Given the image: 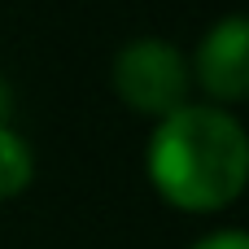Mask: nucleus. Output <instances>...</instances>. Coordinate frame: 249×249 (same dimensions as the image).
Returning <instances> with one entry per match:
<instances>
[{
	"label": "nucleus",
	"instance_id": "f257e3e1",
	"mask_svg": "<svg viewBox=\"0 0 249 249\" xmlns=\"http://www.w3.org/2000/svg\"><path fill=\"white\" fill-rule=\"evenodd\" d=\"M144 166L166 206L188 214H214L245 193V127L223 105H179L153 127Z\"/></svg>",
	"mask_w": 249,
	"mask_h": 249
},
{
	"label": "nucleus",
	"instance_id": "f03ea898",
	"mask_svg": "<svg viewBox=\"0 0 249 249\" xmlns=\"http://www.w3.org/2000/svg\"><path fill=\"white\" fill-rule=\"evenodd\" d=\"M109 79H114V92L140 114L166 118L179 105H188V66H184V53L166 39L144 35L123 44Z\"/></svg>",
	"mask_w": 249,
	"mask_h": 249
},
{
	"label": "nucleus",
	"instance_id": "7ed1b4c3",
	"mask_svg": "<svg viewBox=\"0 0 249 249\" xmlns=\"http://www.w3.org/2000/svg\"><path fill=\"white\" fill-rule=\"evenodd\" d=\"M197 79L214 101H241L249 92V22L228 13L214 22L197 48Z\"/></svg>",
	"mask_w": 249,
	"mask_h": 249
},
{
	"label": "nucleus",
	"instance_id": "20e7f679",
	"mask_svg": "<svg viewBox=\"0 0 249 249\" xmlns=\"http://www.w3.org/2000/svg\"><path fill=\"white\" fill-rule=\"evenodd\" d=\"M31 179H35V153H31V144L13 127H0V201L26 193Z\"/></svg>",
	"mask_w": 249,
	"mask_h": 249
},
{
	"label": "nucleus",
	"instance_id": "39448f33",
	"mask_svg": "<svg viewBox=\"0 0 249 249\" xmlns=\"http://www.w3.org/2000/svg\"><path fill=\"white\" fill-rule=\"evenodd\" d=\"M188 249H249V236L241 232V228H219V232H210V236L193 241Z\"/></svg>",
	"mask_w": 249,
	"mask_h": 249
},
{
	"label": "nucleus",
	"instance_id": "423d86ee",
	"mask_svg": "<svg viewBox=\"0 0 249 249\" xmlns=\"http://www.w3.org/2000/svg\"><path fill=\"white\" fill-rule=\"evenodd\" d=\"M9 114H13V88L0 74V127H9Z\"/></svg>",
	"mask_w": 249,
	"mask_h": 249
}]
</instances>
